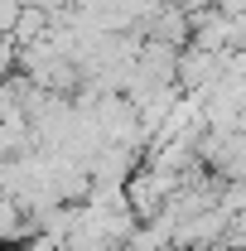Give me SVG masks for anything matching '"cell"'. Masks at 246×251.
Returning <instances> with one entry per match:
<instances>
[{
  "label": "cell",
  "instance_id": "6da1fadb",
  "mask_svg": "<svg viewBox=\"0 0 246 251\" xmlns=\"http://www.w3.org/2000/svg\"><path fill=\"white\" fill-rule=\"evenodd\" d=\"M20 251H63V237H53V232H34L29 242L20 237Z\"/></svg>",
  "mask_w": 246,
  "mask_h": 251
},
{
  "label": "cell",
  "instance_id": "7a4b0ae2",
  "mask_svg": "<svg viewBox=\"0 0 246 251\" xmlns=\"http://www.w3.org/2000/svg\"><path fill=\"white\" fill-rule=\"evenodd\" d=\"M15 58H20V44H15L10 34H0V77H5V73L15 68Z\"/></svg>",
  "mask_w": 246,
  "mask_h": 251
},
{
  "label": "cell",
  "instance_id": "3957f363",
  "mask_svg": "<svg viewBox=\"0 0 246 251\" xmlns=\"http://www.w3.org/2000/svg\"><path fill=\"white\" fill-rule=\"evenodd\" d=\"M174 5H179V10H188V15H198V10H203L208 0H174Z\"/></svg>",
  "mask_w": 246,
  "mask_h": 251
}]
</instances>
